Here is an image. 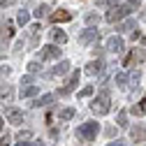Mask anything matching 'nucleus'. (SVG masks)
I'll return each mask as SVG.
<instances>
[{"label": "nucleus", "mask_w": 146, "mask_h": 146, "mask_svg": "<svg viewBox=\"0 0 146 146\" xmlns=\"http://www.w3.org/2000/svg\"><path fill=\"white\" fill-rule=\"evenodd\" d=\"M98 132H100V123H98V121H88V123L79 125L77 137H79L81 141H90V139H95V137H98Z\"/></svg>", "instance_id": "1"}, {"label": "nucleus", "mask_w": 146, "mask_h": 146, "mask_svg": "<svg viewBox=\"0 0 146 146\" xmlns=\"http://www.w3.org/2000/svg\"><path fill=\"white\" fill-rule=\"evenodd\" d=\"M90 109L98 114V116H104L109 109H111V100H109V93L107 90H102V93H98V98L93 100V104H90Z\"/></svg>", "instance_id": "2"}, {"label": "nucleus", "mask_w": 146, "mask_h": 146, "mask_svg": "<svg viewBox=\"0 0 146 146\" xmlns=\"http://www.w3.org/2000/svg\"><path fill=\"white\" fill-rule=\"evenodd\" d=\"M146 58V51L139 46V49H135V51H130V53H127V56H125V60H123V65L125 67H132V65H137V63H141Z\"/></svg>", "instance_id": "3"}, {"label": "nucleus", "mask_w": 146, "mask_h": 146, "mask_svg": "<svg viewBox=\"0 0 146 146\" xmlns=\"http://www.w3.org/2000/svg\"><path fill=\"white\" fill-rule=\"evenodd\" d=\"M98 40H100V30L98 28H86V30L79 33V42L81 44H93Z\"/></svg>", "instance_id": "4"}, {"label": "nucleus", "mask_w": 146, "mask_h": 146, "mask_svg": "<svg viewBox=\"0 0 146 146\" xmlns=\"http://www.w3.org/2000/svg\"><path fill=\"white\" fill-rule=\"evenodd\" d=\"M5 116H7V121H9L12 125H21V123H23V111H21V109L7 107V109H5Z\"/></svg>", "instance_id": "5"}, {"label": "nucleus", "mask_w": 146, "mask_h": 146, "mask_svg": "<svg viewBox=\"0 0 146 146\" xmlns=\"http://www.w3.org/2000/svg\"><path fill=\"white\" fill-rule=\"evenodd\" d=\"M14 33H16V28H14V21H5L3 23V28H0V40H3V42H9L12 37H14Z\"/></svg>", "instance_id": "6"}, {"label": "nucleus", "mask_w": 146, "mask_h": 146, "mask_svg": "<svg viewBox=\"0 0 146 146\" xmlns=\"http://www.w3.org/2000/svg\"><path fill=\"white\" fill-rule=\"evenodd\" d=\"M77 84H79V70H74V72L70 74V81H67V84L60 88V95H70L72 90L77 88Z\"/></svg>", "instance_id": "7"}, {"label": "nucleus", "mask_w": 146, "mask_h": 146, "mask_svg": "<svg viewBox=\"0 0 146 146\" xmlns=\"http://www.w3.org/2000/svg\"><path fill=\"white\" fill-rule=\"evenodd\" d=\"M60 56V46H46L40 51V58L42 60H53V58H58Z\"/></svg>", "instance_id": "8"}, {"label": "nucleus", "mask_w": 146, "mask_h": 146, "mask_svg": "<svg viewBox=\"0 0 146 146\" xmlns=\"http://www.w3.org/2000/svg\"><path fill=\"white\" fill-rule=\"evenodd\" d=\"M102 72H104V63H102V60H90V63L86 65V74H90V77L102 74Z\"/></svg>", "instance_id": "9"}, {"label": "nucleus", "mask_w": 146, "mask_h": 146, "mask_svg": "<svg viewBox=\"0 0 146 146\" xmlns=\"http://www.w3.org/2000/svg\"><path fill=\"white\" fill-rule=\"evenodd\" d=\"M107 49L111 51V53H121V51H123V40L116 37V35H111V37L107 40Z\"/></svg>", "instance_id": "10"}, {"label": "nucleus", "mask_w": 146, "mask_h": 146, "mask_svg": "<svg viewBox=\"0 0 146 146\" xmlns=\"http://www.w3.org/2000/svg\"><path fill=\"white\" fill-rule=\"evenodd\" d=\"M72 19V14L67 9H56V12H51V21L53 23H60V21H70Z\"/></svg>", "instance_id": "11"}, {"label": "nucleus", "mask_w": 146, "mask_h": 146, "mask_svg": "<svg viewBox=\"0 0 146 146\" xmlns=\"http://www.w3.org/2000/svg\"><path fill=\"white\" fill-rule=\"evenodd\" d=\"M130 137L135 141H146V125H135L130 130Z\"/></svg>", "instance_id": "12"}, {"label": "nucleus", "mask_w": 146, "mask_h": 146, "mask_svg": "<svg viewBox=\"0 0 146 146\" xmlns=\"http://www.w3.org/2000/svg\"><path fill=\"white\" fill-rule=\"evenodd\" d=\"M65 72H70V63H67V60H60L56 67L51 70V77H63Z\"/></svg>", "instance_id": "13"}, {"label": "nucleus", "mask_w": 146, "mask_h": 146, "mask_svg": "<svg viewBox=\"0 0 146 146\" xmlns=\"http://www.w3.org/2000/svg\"><path fill=\"white\" fill-rule=\"evenodd\" d=\"M51 40L56 42V44H65L67 42V35H65V30H58L56 28V30H51Z\"/></svg>", "instance_id": "14"}, {"label": "nucleus", "mask_w": 146, "mask_h": 146, "mask_svg": "<svg viewBox=\"0 0 146 146\" xmlns=\"http://www.w3.org/2000/svg\"><path fill=\"white\" fill-rule=\"evenodd\" d=\"M132 114H137V116H144V114H146V95L139 100L137 107H132Z\"/></svg>", "instance_id": "15"}, {"label": "nucleus", "mask_w": 146, "mask_h": 146, "mask_svg": "<svg viewBox=\"0 0 146 146\" xmlns=\"http://www.w3.org/2000/svg\"><path fill=\"white\" fill-rule=\"evenodd\" d=\"M37 93H40L37 86H26V88H21V98H33V95H37Z\"/></svg>", "instance_id": "16"}, {"label": "nucleus", "mask_w": 146, "mask_h": 146, "mask_svg": "<svg viewBox=\"0 0 146 146\" xmlns=\"http://www.w3.org/2000/svg\"><path fill=\"white\" fill-rule=\"evenodd\" d=\"M51 102H53V95H42L37 102H33V104H35V107H49Z\"/></svg>", "instance_id": "17"}, {"label": "nucleus", "mask_w": 146, "mask_h": 146, "mask_svg": "<svg viewBox=\"0 0 146 146\" xmlns=\"http://www.w3.org/2000/svg\"><path fill=\"white\" fill-rule=\"evenodd\" d=\"M28 21H30V14H28L26 9H21V12H19V16H16V23H19V26H26Z\"/></svg>", "instance_id": "18"}, {"label": "nucleus", "mask_w": 146, "mask_h": 146, "mask_svg": "<svg viewBox=\"0 0 146 146\" xmlns=\"http://www.w3.org/2000/svg\"><path fill=\"white\" fill-rule=\"evenodd\" d=\"M132 28L137 30V23H135V21H125V23H121L116 30H118V33H127V30H132Z\"/></svg>", "instance_id": "19"}, {"label": "nucleus", "mask_w": 146, "mask_h": 146, "mask_svg": "<svg viewBox=\"0 0 146 146\" xmlns=\"http://www.w3.org/2000/svg\"><path fill=\"white\" fill-rule=\"evenodd\" d=\"M72 116H74V109H72V107H67V109L60 111V121H70Z\"/></svg>", "instance_id": "20"}, {"label": "nucleus", "mask_w": 146, "mask_h": 146, "mask_svg": "<svg viewBox=\"0 0 146 146\" xmlns=\"http://www.w3.org/2000/svg\"><path fill=\"white\" fill-rule=\"evenodd\" d=\"M114 81H116V86H121V88H123V86H125V81H127V77L121 72V74H116V77H114Z\"/></svg>", "instance_id": "21"}, {"label": "nucleus", "mask_w": 146, "mask_h": 146, "mask_svg": "<svg viewBox=\"0 0 146 146\" xmlns=\"http://www.w3.org/2000/svg\"><path fill=\"white\" fill-rule=\"evenodd\" d=\"M118 125L121 127H127V114L125 111H118Z\"/></svg>", "instance_id": "22"}, {"label": "nucleus", "mask_w": 146, "mask_h": 146, "mask_svg": "<svg viewBox=\"0 0 146 146\" xmlns=\"http://www.w3.org/2000/svg\"><path fill=\"white\" fill-rule=\"evenodd\" d=\"M88 95H93V86H86L79 90V98H88Z\"/></svg>", "instance_id": "23"}, {"label": "nucleus", "mask_w": 146, "mask_h": 146, "mask_svg": "<svg viewBox=\"0 0 146 146\" xmlns=\"http://www.w3.org/2000/svg\"><path fill=\"white\" fill-rule=\"evenodd\" d=\"M28 72H30V77L37 74V72H40V63H28Z\"/></svg>", "instance_id": "24"}, {"label": "nucleus", "mask_w": 146, "mask_h": 146, "mask_svg": "<svg viewBox=\"0 0 146 146\" xmlns=\"http://www.w3.org/2000/svg\"><path fill=\"white\" fill-rule=\"evenodd\" d=\"M46 9H49V7H46V5H40V7H37V9H35V16H37V19H42V16H44V14H46Z\"/></svg>", "instance_id": "25"}, {"label": "nucleus", "mask_w": 146, "mask_h": 146, "mask_svg": "<svg viewBox=\"0 0 146 146\" xmlns=\"http://www.w3.org/2000/svg\"><path fill=\"white\" fill-rule=\"evenodd\" d=\"M127 79H130V84H132V86H137V81L141 79V74H139V72H137V70H135V72H132V74H130V77H127Z\"/></svg>", "instance_id": "26"}, {"label": "nucleus", "mask_w": 146, "mask_h": 146, "mask_svg": "<svg viewBox=\"0 0 146 146\" xmlns=\"http://www.w3.org/2000/svg\"><path fill=\"white\" fill-rule=\"evenodd\" d=\"M30 137H33V132H30V130H23V132H19V141H28Z\"/></svg>", "instance_id": "27"}, {"label": "nucleus", "mask_w": 146, "mask_h": 146, "mask_svg": "<svg viewBox=\"0 0 146 146\" xmlns=\"http://www.w3.org/2000/svg\"><path fill=\"white\" fill-rule=\"evenodd\" d=\"M0 95H3L5 100H12V88H9V86H5L3 90H0Z\"/></svg>", "instance_id": "28"}, {"label": "nucleus", "mask_w": 146, "mask_h": 146, "mask_svg": "<svg viewBox=\"0 0 146 146\" xmlns=\"http://www.w3.org/2000/svg\"><path fill=\"white\" fill-rule=\"evenodd\" d=\"M86 21H88V26H95L100 19H98V14H88V16H86Z\"/></svg>", "instance_id": "29"}, {"label": "nucleus", "mask_w": 146, "mask_h": 146, "mask_svg": "<svg viewBox=\"0 0 146 146\" xmlns=\"http://www.w3.org/2000/svg\"><path fill=\"white\" fill-rule=\"evenodd\" d=\"M30 84H33V77H30V74L21 79V88H26V86H30Z\"/></svg>", "instance_id": "30"}, {"label": "nucleus", "mask_w": 146, "mask_h": 146, "mask_svg": "<svg viewBox=\"0 0 146 146\" xmlns=\"http://www.w3.org/2000/svg\"><path fill=\"white\" fill-rule=\"evenodd\" d=\"M16 0H0V7H9V5H14Z\"/></svg>", "instance_id": "31"}, {"label": "nucleus", "mask_w": 146, "mask_h": 146, "mask_svg": "<svg viewBox=\"0 0 146 146\" xmlns=\"http://www.w3.org/2000/svg\"><path fill=\"white\" fill-rule=\"evenodd\" d=\"M0 146H9V137H7V135H5L3 139H0Z\"/></svg>", "instance_id": "32"}, {"label": "nucleus", "mask_w": 146, "mask_h": 146, "mask_svg": "<svg viewBox=\"0 0 146 146\" xmlns=\"http://www.w3.org/2000/svg\"><path fill=\"white\" fill-rule=\"evenodd\" d=\"M107 146H127L125 141H111V144H107Z\"/></svg>", "instance_id": "33"}, {"label": "nucleus", "mask_w": 146, "mask_h": 146, "mask_svg": "<svg viewBox=\"0 0 146 146\" xmlns=\"http://www.w3.org/2000/svg\"><path fill=\"white\" fill-rule=\"evenodd\" d=\"M16 146H30V141H19Z\"/></svg>", "instance_id": "34"}, {"label": "nucleus", "mask_w": 146, "mask_h": 146, "mask_svg": "<svg viewBox=\"0 0 146 146\" xmlns=\"http://www.w3.org/2000/svg\"><path fill=\"white\" fill-rule=\"evenodd\" d=\"M104 3H107V5H111V3H118V0H104Z\"/></svg>", "instance_id": "35"}, {"label": "nucleus", "mask_w": 146, "mask_h": 146, "mask_svg": "<svg viewBox=\"0 0 146 146\" xmlns=\"http://www.w3.org/2000/svg\"><path fill=\"white\" fill-rule=\"evenodd\" d=\"M3 125H5V123H3V118H0V130H3Z\"/></svg>", "instance_id": "36"}, {"label": "nucleus", "mask_w": 146, "mask_h": 146, "mask_svg": "<svg viewBox=\"0 0 146 146\" xmlns=\"http://www.w3.org/2000/svg\"><path fill=\"white\" fill-rule=\"evenodd\" d=\"M37 146H44V144H37Z\"/></svg>", "instance_id": "37"}, {"label": "nucleus", "mask_w": 146, "mask_h": 146, "mask_svg": "<svg viewBox=\"0 0 146 146\" xmlns=\"http://www.w3.org/2000/svg\"><path fill=\"white\" fill-rule=\"evenodd\" d=\"M144 44H146V37H144Z\"/></svg>", "instance_id": "38"}]
</instances>
